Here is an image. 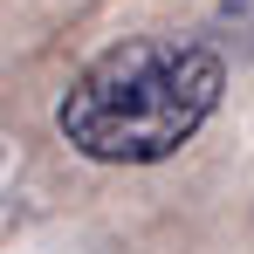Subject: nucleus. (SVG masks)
<instances>
[{"label": "nucleus", "instance_id": "1", "mask_svg": "<svg viewBox=\"0 0 254 254\" xmlns=\"http://www.w3.org/2000/svg\"><path fill=\"white\" fill-rule=\"evenodd\" d=\"M227 55L199 35H124L89 55L55 103L62 144L89 165H165L213 124Z\"/></svg>", "mask_w": 254, "mask_h": 254}, {"label": "nucleus", "instance_id": "2", "mask_svg": "<svg viewBox=\"0 0 254 254\" xmlns=\"http://www.w3.org/2000/svg\"><path fill=\"white\" fill-rule=\"evenodd\" d=\"M220 21H227V28H241V35H254V0H227V7H220Z\"/></svg>", "mask_w": 254, "mask_h": 254}]
</instances>
